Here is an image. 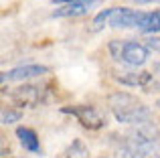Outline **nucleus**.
I'll return each instance as SVG.
<instances>
[{
  "instance_id": "obj_1",
  "label": "nucleus",
  "mask_w": 160,
  "mask_h": 158,
  "mask_svg": "<svg viewBox=\"0 0 160 158\" xmlns=\"http://www.w3.org/2000/svg\"><path fill=\"white\" fill-rule=\"evenodd\" d=\"M108 110L116 118V122L128 124V126H142V124L154 122L152 110L136 95L128 91H113L108 95Z\"/></svg>"
},
{
  "instance_id": "obj_2",
  "label": "nucleus",
  "mask_w": 160,
  "mask_h": 158,
  "mask_svg": "<svg viewBox=\"0 0 160 158\" xmlns=\"http://www.w3.org/2000/svg\"><path fill=\"white\" fill-rule=\"evenodd\" d=\"M142 12L144 10H140V8H126V6L103 8L102 12H98V14L93 16V20H91V24H89V31L91 32H99L106 27H112V28H136L138 31Z\"/></svg>"
},
{
  "instance_id": "obj_3",
  "label": "nucleus",
  "mask_w": 160,
  "mask_h": 158,
  "mask_svg": "<svg viewBox=\"0 0 160 158\" xmlns=\"http://www.w3.org/2000/svg\"><path fill=\"white\" fill-rule=\"evenodd\" d=\"M108 51L116 63L128 65V67H142L150 59V49L144 43L134 39H112L108 43Z\"/></svg>"
},
{
  "instance_id": "obj_4",
  "label": "nucleus",
  "mask_w": 160,
  "mask_h": 158,
  "mask_svg": "<svg viewBox=\"0 0 160 158\" xmlns=\"http://www.w3.org/2000/svg\"><path fill=\"white\" fill-rule=\"evenodd\" d=\"M8 97L20 107H37L49 99V89L47 85H39V83H22L8 91Z\"/></svg>"
},
{
  "instance_id": "obj_5",
  "label": "nucleus",
  "mask_w": 160,
  "mask_h": 158,
  "mask_svg": "<svg viewBox=\"0 0 160 158\" xmlns=\"http://www.w3.org/2000/svg\"><path fill=\"white\" fill-rule=\"evenodd\" d=\"M61 114L67 116H73L79 124H81L85 130H102L106 128V116H102L93 106L89 103H75V106H63L61 107Z\"/></svg>"
},
{
  "instance_id": "obj_6",
  "label": "nucleus",
  "mask_w": 160,
  "mask_h": 158,
  "mask_svg": "<svg viewBox=\"0 0 160 158\" xmlns=\"http://www.w3.org/2000/svg\"><path fill=\"white\" fill-rule=\"evenodd\" d=\"M112 77L116 79L120 85L126 87H140L146 89L150 83L154 81V73L152 71H136V69H124V71H113Z\"/></svg>"
},
{
  "instance_id": "obj_7",
  "label": "nucleus",
  "mask_w": 160,
  "mask_h": 158,
  "mask_svg": "<svg viewBox=\"0 0 160 158\" xmlns=\"http://www.w3.org/2000/svg\"><path fill=\"white\" fill-rule=\"evenodd\" d=\"M45 73H49L47 65L31 63V65H18V67L10 69V71H4L2 75H0V79H2V83H8V81H27V79L43 77Z\"/></svg>"
},
{
  "instance_id": "obj_8",
  "label": "nucleus",
  "mask_w": 160,
  "mask_h": 158,
  "mask_svg": "<svg viewBox=\"0 0 160 158\" xmlns=\"http://www.w3.org/2000/svg\"><path fill=\"white\" fill-rule=\"evenodd\" d=\"M99 0H85V2H71V4H63L57 6L51 12L53 18H75V16H83L87 12H91V8L98 4Z\"/></svg>"
},
{
  "instance_id": "obj_9",
  "label": "nucleus",
  "mask_w": 160,
  "mask_h": 158,
  "mask_svg": "<svg viewBox=\"0 0 160 158\" xmlns=\"http://www.w3.org/2000/svg\"><path fill=\"white\" fill-rule=\"evenodd\" d=\"M16 138H18V144L24 148L27 152H31V154H43V148H41V142H39V136H37V132L32 130V128H27V126H18L14 130Z\"/></svg>"
},
{
  "instance_id": "obj_10",
  "label": "nucleus",
  "mask_w": 160,
  "mask_h": 158,
  "mask_svg": "<svg viewBox=\"0 0 160 158\" xmlns=\"http://www.w3.org/2000/svg\"><path fill=\"white\" fill-rule=\"evenodd\" d=\"M138 31L146 32V35H160V10H144L142 12Z\"/></svg>"
},
{
  "instance_id": "obj_11",
  "label": "nucleus",
  "mask_w": 160,
  "mask_h": 158,
  "mask_svg": "<svg viewBox=\"0 0 160 158\" xmlns=\"http://www.w3.org/2000/svg\"><path fill=\"white\" fill-rule=\"evenodd\" d=\"M57 158H91L89 154V148L85 146V142L79 138H75L69 146H65L61 152H59Z\"/></svg>"
},
{
  "instance_id": "obj_12",
  "label": "nucleus",
  "mask_w": 160,
  "mask_h": 158,
  "mask_svg": "<svg viewBox=\"0 0 160 158\" xmlns=\"http://www.w3.org/2000/svg\"><path fill=\"white\" fill-rule=\"evenodd\" d=\"M20 118H22V111H20V110H12V107L2 110V124H4V126L14 124V122H20Z\"/></svg>"
},
{
  "instance_id": "obj_13",
  "label": "nucleus",
  "mask_w": 160,
  "mask_h": 158,
  "mask_svg": "<svg viewBox=\"0 0 160 158\" xmlns=\"http://www.w3.org/2000/svg\"><path fill=\"white\" fill-rule=\"evenodd\" d=\"M144 45L152 53H160V37L158 35H152V37H148V39H144Z\"/></svg>"
},
{
  "instance_id": "obj_14",
  "label": "nucleus",
  "mask_w": 160,
  "mask_h": 158,
  "mask_svg": "<svg viewBox=\"0 0 160 158\" xmlns=\"http://www.w3.org/2000/svg\"><path fill=\"white\" fill-rule=\"evenodd\" d=\"M71 2H85V0H53V4L63 6V4H71Z\"/></svg>"
},
{
  "instance_id": "obj_15",
  "label": "nucleus",
  "mask_w": 160,
  "mask_h": 158,
  "mask_svg": "<svg viewBox=\"0 0 160 158\" xmlns=\"http://www.w3.org/2000/svg\"><path fill=\"white\" fill-rule=\"evenodd\" d=\"M152 73H154V77H160V61H156L152 65Z\"/></svg>"
},
{
  "instance_id": "obj_16",
  "label": "nucleus",
  "mask_w": 160,
  "mask_h": 158,
  "mask_svg": "<svg viewBox=\"0 0 160 158\" xmlns=\"http://www.w3.org/2000/svg\"><path fill=\"white\" fill-rule=\"evenodd\" d=\"M136 4H160V0H132Z\"/></svg>"
},
{
  "instance_id": "obj_17",
  "label": "nucleus",
  "mask_w": 160,
  "mask_h": 158,
  "mask_svg": "<svg viewBox=\"0 0 160 158\" xmlns=\"http://www.w3.org/2000/svg\"><path fill=\"white\" fill-rule=\"evenodd\" d=\"M150 158H160V144L156 146V150H154L152 154H150Z\"/></svg>"
},
{
  "instance_id": "obj_18",
  "label": "nucleus",
  "mask_w": 160,
  "mask_h": 158,
  "mask_svg": "<svg viewBox=\"0 0 160 158\" xmlns=\"http://www.w3.org/2000/svg\"><path fill=\"white\" fill-rule=\"evenodd\" d=\"M154 106H156V107H158V110H160V97L156 99V103H154Z\"/></svg>"
}]
</instances>
